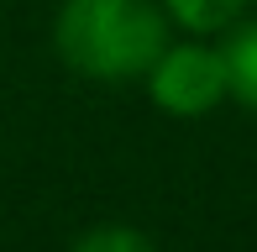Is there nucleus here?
Listing matches in <instances>:
<instances>
[{
  "mask_svg": "<svg viewBox=\"0 0 257 252\" xmlns=\"http://www.w3.org/2000/svg\"><path fill=\"white\" fill-rule=\"evenodd\" d=\"M168 48V21L153 0H68L58 11V53L89 79H137Z\"/></svg>",
  "mask_w": 257,
  "mask_h": 252,
  "instance_id": "nucleus-1",
  "label": "nucleus"
},
{
  "mask_svg": "<svg viewBox=\"0 0 257 252\" xmlns=\"http://www.w3.org/2000/svg\"><path fill=\"white\" fill-rule=\"evenodd\" d=\"M147 84H153V100L168 116H205V110H215L231 95L226 58L215 48H200V42L163 48L158 63L147 68Z\"/></svg>",
  "mask_w": 257,
  "mask_h": 252,
  "instance_id": "nucleus-2",
  "label": "nucleus"
},
{
  "mask_svg": "<svg viewBox=\"0 0 257 252\" xmlns=\"http://www.w3.org/2000/svg\"><path fill=\"white\" fill-rule=\"evenodd\" d=\"M220 58H226V84H231V95H236L241 105L257 110V27H241L236 37L220 48Z\"/></svg>",
  "mask_w": 257,
  "mask_h": 252,
  "instance_id": "nucleus-3",
  "label": "nucleus"
},
{
  "mask_svg": "<svg viewBox=\"0 0 257 252\" xmlns=\"http://www.w3.org/2000/svg\"><path fill=\"white\" fill-rule=\"evenodd\" d=\"M163 6H168V16L179 21V27H189V32H220V27H231V21L241 16L247 0H163Z\"/></svg>",
  "mask_w": 257,
  "mask_h": 252,
  "instance_id": "nucleus-4",
  "label": "nucleus"
},
{
  "mask_svg": "<svg viewBox=\"0 0 257 252\" xmlns=\"http://www.w3.org/2000/svg\"><path fill=\"white\" fill-rule=\"evenodd\" d=\"M74 252H153V242H147L142 231H132V226H100V231H89Z\"/></svg>",
  "mask_w": 257,
  "mask_h": 252,
  "instance_id": "nucleus-5",
  "label": "nucleus"
}]
</instances>
